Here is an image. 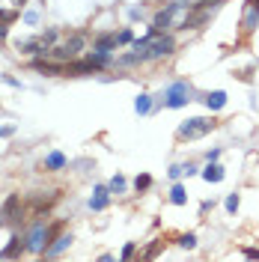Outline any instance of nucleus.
<instances>
[{
	"mask_svg": "<svg viewBox=\"0 0 259 262\" xmlns=\"http://www.w3.org/2000/svg\"><path fill=\"white\" fill-rule=\"evenodd\" d=\"M116 45H119V39H116V36H101V39H96V48L98 51H114Z\"/></svg>",
	"mask_w": 259,
	"mask_h": 262,
	"instance_id": "17",
	"label": "nucleus"
},
{
	"mask_svg": "<svg viewBox=\"0 0 259 262\" xmlns=\"http://www.w3.org/2000/svg\"><path fill=\"white\" fill-rule=\"evenodd\" d=\"M66 167V155L63 152H51L48 158H45V170H63Z\"/></svg>",
	"mask_w": 259,
	"mask_h": 262,
	"instance_id": "16",
	"label": "nucleus"
},
{
	"mask_svg": "<svg viewBox=\"0 0 259 262\" xmlns=\"http://www.w3.org/2000/svg\"><path fill=\"white\" fill-rule=\"evenodd\" d=\"M83 48H87V33H72L63 45L48 51V57H54V60H75Z\"/></svg>",
	"mask_w": 259,
	"mask_h": 262,
	"instance_id": "3",
	"label": "nucleus"
},
{
	"mask_svg": "<svg viewBox=\"0 0 259 262\" xmlns=\"http://www.w3.org/2000/svg\"><path fill=\"white\" fill-rule=\"evenodd\" d=\"M176 242H179V247H185V250H194L197 247V235L194 232H185V235H179Z\"/></svg>",
	"mask_w": 259,
	"mask_h": 262,
	"instance_id": "20",
	"label": "nucleus"
},
{
	"mask_svg": "<svg viewBox=\"0 0 259 262\" xmlns=\"http://www.w3.org/2000/svg\"><path fill=\"white\" fill-rule=\"evenodd\" d=\"M179 12H185V3H182V0H176V3H167L161 12L155 15V21H152V30H155V33H164L170 24H173V18H176Z\"/></svg>",
	"mask_w": 259,
	"mask_h": 262,
	"instance_id": "6",
	"label": "nucleus"
},
{
	"mask_svg": "<svg viewBox=\"0 0 259 262\" xmlns=\"http://www.w3.org/2000/svg\"><path fill=\"white\" fill-rule=\"evenodd\" d=\"M206 104H209V111H221V107L227 104V93H224V90L209 93V96H206Z\"/></svg>",
	"mask_w": 259,
	"mask_h": 262,
	"instance_id": "13",
	"label": "nucleus"
},
{
	"mask_svg": "<svg viewBox=\"0 0 259 262\" xmlns=\"http://www.w3.org/2000/svg\"><path fill=\"white\" fill-rule=\"evenodd\" d=\"M203 179L206 182H221L224 179V167H218L214 161H209V167L203 170Z\"/></svg>",
	"mask_w": 259,
	"mask_h": 262,
	"instance_id": "15",
	"label": "nucleus"
},
{
	"mask_svg": "<svg viewBox=\"0 0 259 262\" xmlns=\"http://www.w3.org/2000/svg\"><path fill=\"white\" fill-rule=\"evenodd\" d=\"M33 69L45 72V75H66V63H51V60H36Z\"/></svg>",
	"mask_w": 259,
	"mask_h": 262,
	"instance_id": "12",
	"label": "nucleus"
},
{
	"mask_svg": "<svg viewBox=\"0 0 259 262\" xmlns=\"http://www.w3.org/2000/svg\"><path fill=\"white\" fill-rule=\"evenodd\" d=\"M107 188H111L114 194H122V191H125V179H122V176H114V179H111V185H107Z\"/></svg>",
	"mask_w": 259,
	"mask_h": 262,
	"instance_id": "22",
	"label": "nucleus"
},
{
	"mask_svg": "<svg viewBox=\"0 0 259 262\" xmlns=\"http://www.w3.org/2000/svg\"><path fill=\"white\" fill-rule=\"evenodd\" d=\"M3 39H6V27H0V42H3Z\"/></svg>",
	"mask_w": 259,
	"mask_h": 262,
	"instance_id": "33",
	"label": "nucleus"
},
{
	"mask_svg": "<svg viewBox=\"0 0 259 262\" xmlns=\"http://www.w3.org/2000/svg\"><path fill=\"white\" fill-rule=\"evenodd\" d=\"M218 3H224V0H200V6H218Z\"/></svg>",
	"mask_w": 259,
	"mask_h": 262,
	"instance_id": "31",
	"label": "nucleus"
},
{
	"mask_svg": "<svg viewBox=\"0 0 259 262\" xmlns=\"http://www.w3.org/2000/svg\"><path fill=\"white\" fill-rule=\"evenodd\" d=\"M24 214V206H21V194H9L0 206V217L3 221H18Z\"/></svg>",
	"mask_w": 259,
	"mask_h": 262,
	"instance_id": "7",
	"label": "nucleus"
},
{
	"mask_svg": "<svg viewBox=\"0 0 259 262\" xmlns=\"http://www.w3.org/2000/svg\"><path fill=\"white\" fill-rule=\"evenodd\" d=\"M176 48V39L173 36H167V33H149L143 39H137L134 42V51L122 57V66H131V63H146V60H161L167 54H173Z\"/></svg>",
	"mask_w": 259,
	"mask_h": 262,
	"instance_id": "1",
	"label": "nucleus"
},
{
	"mask_svg": "<svg viewBox=\"0 0 259 262\" xmlns=\"http://www.w3.org/2000/svg\"><path fill=\"white\" fill-rule=\"evenodd\" d=\"M206 158H209V161H218V158H221V149H211V152L206 155Z\"/></svg>",
	"mask_w": 259,
	"mask_h": 262,
	"instance_id": "30",
	"label": "nucleus"
},
{
	"mask_svg": "<svg viewBox=\"0 0 259 262\" xmlns=\"http://www.w3.org/2000/svg\"><path fill=\"white\" fill-rule=\"evenodd\" d=\"M185 200H188L185 188H182V185H173V191H170V203H173V206H185Z\"/></svg>",
	"mask_w": 259,
	"mask_h": 262,
	"instance_id": "18",
	"label": "nucleus"
},
{
	"mask_svg": "<svg viewBox=\"0 0 259 262\" xmlns=\"http://www.w3.org/2000/svg\"><path fill=\"white\" fill-rule=\"evenodd\" d=\"M161 245H164V242H155V245H152V247H146V250H143V253H140V256H143V259H152V256H155V253L161 250Z\"/></svg>",
	"mask_w": 259,
	"mask_h": 262,
	"instance_id": "24",
	"label": "nucleus"
},
{
	"mask_svg": "<svg viewBox=\"0 0 259 262\" xmlns=\"http://www.w3.org/2000/svg\"><path fill=\"white\" fill-rule=\"evenodd\" d=\"M227 212H232V214L239 212V194H229L227 196Z\"/></svg>",
	"mask_w": 259,
	"mask_h": 262,
	"instance_id": "25",
	"label": "nucleus"
},
{
	"mask_svg": "<svg viewBox=\"0 0 259 262\" xmlns=\"http://www.w3.org/2000/svg\"><path fill=\"white\" fill-rule=\"evenodd\" d=\"M259 27V6L256 3H244V15H242V33H253Z\"/></svg>",
	"mask_w": 259,
	"mask_h": 262,
	"instance_id": "8",
	"label": "nucleus"
},
{
	"mask_svg": "<svg viewBox=\"0 0 259 262\" xmlns=\"http://www.w3.org/2000/svg\"><path fill=\"white\" fill-rule=\"evenodd\" d=\"M18 21V12L15 9H0V27H9Z\"/></svg>",
	"mask_w": 259,
	"mask_h": 262,
	"instance_id": "19",
	"label": "nucleus"
},
{
	"mask_svg": "<svg viewBox=\"0 0 259 262\" xmlns=\"http://www.w3.org/2000/svg\"><path fill=\"white\" fill-rule=\"evenodd\" d=\"M107 203H111V188H96V196L90 200V209L93 212H101V209H107Z\"/></svg>",
	"mask_w": 259,
	"mask_h": 262,
	"instance_id": "10",
	"label": "nucleus"
},
{
	"mask_svg": "<svg viewBox=\"0 0 259 262\" xmlns=\"http://www.w3.org/2000/svg\"><path fill=\"white\" fill-rule=\"evenodd\" d=\"M12 131H15V128H12V125H6V128H0V137H9Z\"/></svg>",
	"mask_w": 259,
	"mask_h": 262,
	"instance_id": "32",
	"label": "nucleus"
},
{
	"mask_svg": "<svg viewBox=\"0 0 259 262\" xmlns=\"http://www.w3.org/2000/svg\"><path fill=\"white\" fill-rule=\"evenodd\" d=\"M185 173V164H176V167H170V179H179Z\"/></svg>",
	"mask_w": 259,
	"mask_h": 262,
	"instance_id": "27",
	"label": "nucleus"
},
{
	"mask_svg": "<svg viewBox=\"0 0 259 262\" xmlns=\"http://www.w3.org/2000/svg\"><path fill=\"white\" fill-rule=\"evenodd\" d=\"M244 256H247V259H259V250L256 247H244Z\"/></svg>",
	"mask_w": 259,
	"mask_h": 262,
	"instance_id": "29",
	"label": "nucleus"
},
{
	"mask_svg": "<svg viewBox=\"0 0 259 262\" xmlns=\"http://www.w3.org/2000/svg\"><path fill=\"white\" fill-rule=\"evenodd\" d=\"M24 247H27V245H24V238H21V235H12V238H9V245L0 250V256H3V259H15Z\"/></svg>",
	"mask_w": 259,
	"mask_h": 262,
	"instance_id": "11",
	"label": "nucleus"
},
{
	"mask_svg": "<svg viewBox=\"0 0 259 262\" xmlns=\"http://www.w3.org/2000/svg\"><path fill=\"white\" fill-rule=\"evenodd\" d=\"M191 96H194V86L188 81H176L167 86V96H164V104L167 107H185L188 101H191Z\"/></svg>",
	"mask_w": 259,
	"mask_h": 262,
	"instance_id": "4",
	"label": "nucleus"
},
{
	"mask_svg": "<svg viewBox=\"0 0 259 262\" xmlns=\"http://www.w3.org/2000/svg\"><path fill=\"white\" fill-rule=\"evenodd\" d=\"M149 107H152V98L149 96H140L134 101V111H137V114H149Z\"/></svg>",
	"mask_w": 259,
	"mask_h": 262,
	"instance_id": "21",
	"label": "nucleus"
},
{
	"mask_svg": "<svg viewBox=\"0 0 259 262\" xmlns=\"http://www.w3.org/2000/svg\"><path fill=\"white\" fill-rule=\"evenodd\" d=\"M218 128V122L214 119H206V116H194V119H188V122H182L179 125V140H197V137H206L209 131Z\"/></svg>",
	"mask_w": 259,
	"mask_h": 262,
	"instance_id": "2",
	"label": "nucleus"
},
{
	"mask_svg": "<svg viewBox=\"0 0 259 262\" xmlns=\"http://www.w3.org/2000/svg\"><path fill=\"white\" fill-rule=\"evenodd\" d=\"M69 245H72V235H60V238H57L51 247H45V256H60Z\"/></svg>",
	"mask_w": 259,
	"mask_h": 262,
	"instance_id": "14",
	"label": "nucleus"
},
{
	"mask_svg": "<svg viewBox=\"0 0 259 262\" xmlns=\"http://www.w3.org/2000/svg\"><path fill=\"white\" fill-rule=\"evenodd\" d=\"M51 242V229L45 224H33V229L27 232V238H24V245L30 253H45V247Z\"/></svg>",
	"mask_w": 259,
	"mask_h": 262,
	"instance_id": "5",
	"label": "nucleus"
},
{
	"mask_svg": "<svg viewBox=\"0 0 259 262\" xmlns=\"http://www.w3.org/2000/svg\"><path fill=\"white\" fill-rule=\"evenodd\" d=\"M116 39H119V45H125V42H131L134 36H131V30H122V33H119V36H116Z\"/></svg>",
	"mask_w": 259,
	"mask_h": 262,
	"instance_id": "28",
	"label": "nucleus"
},
{
	"mask_svg": "<svg viewBox=\"0 0 259 262\" xmlns=\"http://www.w3.org/2000/svg\"><path fill=\"white\" fill-rule=\"evenodd\" d=\"M93 72H101V69L93 63V57H90V60H69V63H66V75H93Z\"/></svg>",
	"mask_w": 259,
	"mask_h": 262,
	"instance_id": "9",
	"label": "nucleus"
},
{
	"mask_svg": "<svg viewBox=\"0 0 259 262\" xmlns=\"http://www.w3.org/2000/svg\"><path fill=\"white\" fill-rule=\"evenodd\" d=\"M149 185H152V176H137V179H134V188H137V191H146V188H149Z\"/></svg>",
	"mask_w": 259,
	"mask_h": 262,
	"instance_id": "23",
	"label": "nucleus"
},
{
	"mask_svg": "<svg viewBox=\"0 0 259 262\" xmlns=\"http://www.w3.org/2000/svg\"><path fill=\"white\" fill-rule=\"evenodd\" d=\"M134 250H137V245H134V242H128V245L122 247V259H131V256H134Z\"/></svg>",
	"mask_w": 259,
	"mask_h": 262,
	"instance_id": "26",
	"label": "nucleus"
}]
</instances>
